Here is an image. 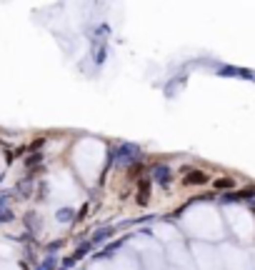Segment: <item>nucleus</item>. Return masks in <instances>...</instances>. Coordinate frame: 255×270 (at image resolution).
I'll return each mask as SVG.
<instances>
[{
	"instance_id": "nucleus-1",
	"label": "nucleus",
	"mask_w": 255,
	"mask_h": 270,
	"mask_svg": "<svg viewBox=\"0 0 255 270\" xmlns=\"http://www.w3.org/2000/svg\"><path fill=\"white\" fill-rule=\"evenodd\" d=\"M135 158H138V148H135V145H123V148L118 150L115 163H130V160H135Z\"/></svg>"
},
{
	"instance_id": "nucleus-4",
	"label": "nucleus",
	"mask_w": 255,
	"mask_h": 270,
	"mask_svg": "<svg viewBox=\"0 0 255 270\" xmlns=\"http://www.w3.org/2000/svg\"><path fill=\"white\" fill-rule=\"evenodd\" d=\"M215 185H218V188H230V185H233V180H218Z\"/></svg>"
},
{
	"instance_id": "nucleus-2",
	"label": "nucleus",
	"mask_w": 255,
	"mask_h": 270,
	"mask_svg": "<svg viewBox=\"0 0 255 270\" xmlns=\"http://www.w3.org/2000/svg\"><path fill=\"white\" fill-rule=\"evenodd\" d=\"M183 183L185 185H203V183H208V175L203 170H185Z\"/></svg>"
},
{
	"instance_id": "nucleus-3",
	"label": "nucleus",
	"mask_w": 255,
	"mask_h": 270,
	"mask_svg": "<svg viewBox=\"0 0 255 270\" xmlns=\"http://www.w3.org/2000/svg\"><path fill=\"white\" fill-rule=\"evenodd\" d=\"M155 173H158V183H160V185H168V183H170V173H168L165 168H158Z\"/></svg>"
}]
</instances>
